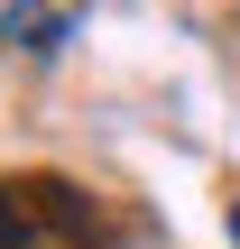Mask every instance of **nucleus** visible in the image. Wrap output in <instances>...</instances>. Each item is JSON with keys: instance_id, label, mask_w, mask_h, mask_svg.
<instances>
[{"instance_id": "obj_2", "label": "nucleus", "mask_w": 240, "mask_h": 249, "mask_svg": "<svg viewBox=\"0 0 240 249\" xmlns=\"http://www.w3.org/2000/svg\"><path fill=\"white\" fill-rule=\"evenodd\" d=\"M0 37H9V46H28V55H46V46L65 37V18H55V9H37V0H9V9H0Z\"/></svg>"}, {"instance_id": "obj_3", "label": "nucleus", "mask_w": 240, "mask_h": 249, "mask_svg": "<svg viewBox=\"0 0 240 249\" xmlns=\"http://www.w3.org/2000/svg\"><path fill=\"white\" fill-rule=\"evenodd\" d=\"M37 240H46V222H37L28 185H0V249H37Z\"/></svg>"}, {"instance_id": "obj_4", "label": "nucleus", "mask_w": 240, "mask_h": 249, "mask_svg": "<svg viewBox=\"0 0 240 249\" xmlns=\"http://www.w3.org/2000/svg\"><path fill=\"white\" fill-rule=\"evenodd\" d=\"M231 249H240V203H231Z\"/></svg>"}, {"instance_id": "obj_1", "label": "nucleus", "mask_w": 240, "mask_h": 249, "mask_svg": "<svg viewBox=\"0 0 240 249\" xmlns=\"http://www.w3.org/2000/svg\"><path fill=\"white\" fill-rule=\"evenodd\" d=\"M28 203H37V222L55 231V240H102V213L83 203V185H65V176H28Z\"/></svg>"}]
</instances>
